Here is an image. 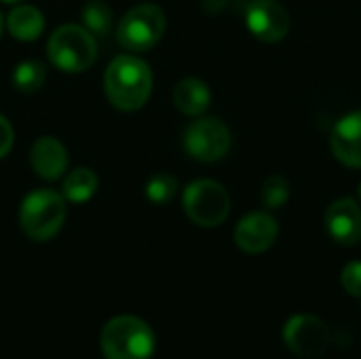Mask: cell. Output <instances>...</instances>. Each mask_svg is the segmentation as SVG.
<instances>
[{"mask_svg":"<svg viewBox=\"0 0 361 359\" xmlns=\"http://www.w3.org/2000/svg\"><path fill=\"white\" fill-rule=\"evenodd\" d=\"M104 89L114 108L125 112L140 110L152 93V72L144 59L118 55L106 68Z\"/></svg>","mask_w":361,"mask_h":359,"instance_id":"obj_1","label":"cell"},{"mask_svg":"<svg viewBox=\"0 0 361 359\" xmlns=\"http://www.w3.org/2000/svg\"><path fill=\"white\" fill-rule=\"evenodd\" d=\"M99 345L106 359H150L157 341L146 322L133 315H118L104 326Z\"/></svg>","mask_w":361,"mask_h":359,"instance_id":"obj_2","label":"cell"},{"mask_svg":"<svg viewBox=\"0 0 361 359\" xmlns=\"http://www.w3.org/2000/svg\"><path fill=\"white\" fill-rule=\"evenodd\" d=\"M66 220V199L63 195L40 188L32 190L19 209V224L23 233L34 241H49L53 239Z\"/></svg>","mask_w":361,"mask_h":359,"instance_id":"obj_3","label":"cell"},{"mask_svg":"<svg viewBox=\"0 0 361 359\" xmlns=\"http://www.w3.org/2000/svg\"><path fill=\"white\" fill-rule=\"evenodd\" d=\"M47 55L57 70L76 74L95 61L97 40L87 28L68 23L51 34L47 42Z\"/></svg>","mask_w":361,"mask_h":359,"instance_id":"obj_4","label":"cell"},{"mask_svg":"<svg viewBox=\"0 0 361 359\" xmlns=\"http://www.w3.org/2000/svg\"><path fill=\"white\" fill-rule=\"evenodd\" d=\"M165 13L157 4H137L123 15L116 28V40L131 53L150 51L165 34Z\"/></svg>","mask_w":361,"mask_h":359,"instance_id":"obj_5","label":"cell"},{"mask_svg":"<svg viewBox=\"0 0 361 359\" xmlns=\"http://www.w3.org/2000/svg\"><path fill=\"white\" fill-rule=\"evenodd\" d=\"M186 216L205 229L222 224L231 214V197L226 188L216 180H195L186 186L184 197Z\"/></svg>","mask_w":361,"mask_h":359,"instance_id":"obj_6","label":"cell"},{"mask_svg":"<svg viewBox=\"0 0 361 359\" xmlns=\"http://www.w3.org/2000/svg\"><path fill=\"white\" fill-rule=\"evenodd\" d=\"M184 148L192 159L203 163H214L228 152L231 131L216 116L197 118L184 131Z\"/></svg>","mask_w":361,"mask_h":359,"instance_id":"obj_7","label":"cell"},{"mask_svg":"<svg viewBox=\"0 0 361 359\" xmlns=\"http://www.w3.org/2000/svg\"><path fill=\"white\" fill-rule=\"evenodd\" d=\"M283 341L292 353L300 358H317L330 345V330L319 317L300 313L286 324Z\"/></svg>","mask_w":361,"mask_h":359,"instance_id":"obj_8","label":"cell"},{"mask_svg":"<svg viewBox=\"0 0 361 359\" xmlns=\"http://www.w3.org/2000/svg\"><path fill=\"white\" fill-rule=\"evenodd\" d=\"M247 30L262 42H279L290 32V13L277 0H254L245 8Z\"/></svg>","mask_w":361,"mask_h":359,"instance_id":"obj_9","label":"cell"},{"mask_svg":"<svg viewBox=\"0 0 361 359\" xmlns=\"http://www.w3.org/2000/svg\"><path fill=\"white\" fill-rule=\"evenodd\" d=\"M279 237V224L269 212H252L243 216L235 229V243L247 254H262L273 248Z\"/></svg>","mask_w":361,"mask_h":359,"instance_id":"obj_10","label":"cell"},{"mask_svg":"<svg viewBox=\"0 0 361 359\" xmlns=\"http://www.w3.org/2000/svg\"><path fill=\"white\" fill-rule=\"evenodd\" d=\"M326 229L328 235L341 245H355L361 241V205L351 199H336L326 209Z\"/></svg>","mask_w":361,"mask_h":359,"instance_id":"obj_11","label":"cell"},{"mask_svg":"<svg viewBox=\"0 0 361 359\" xmlns=\"http://www.w3.org/2000/svg\"><path fill=\"white\" fill-rule=\"evenodd\" d=\"M330 148L343 165L361 169V110L345 114L332 127Z\"/></svg>","mask_w":361,"mask_h":359,"instance_id":"obj_12","label":"cell"},{"mask_svg":"<svg viewBox=\"0 0 361 359\" xmlns=\"http://www.w3.org/2000/svg\"><path fill=\"white\" fill-rule=\"evenodd\" d=\"M30 163L42 180L53 182L59 180L68 169V150L57 138L42 135L30 150Z\"/></svg>","mask_w":361,"mask_h":359,"instance_id":"obj_13","label":"cell"},{"mask_svg":"<svg viewBox=\"0 0 361 359\" xmlns=\"http://www.w3.org/2000/svg\"><path fill=\"white\" fill-rule=\"evenodd\" d=\"M173 104L182 114L199 116L209 108L212 91L199 78H182L173 89Z\"/></svg>","mask_w":361,"mask_h":359,"instance_id":"obj_14","label":"cell"},{"mask_svg":"<svg viewBox=\"0 0 361 359\" xmlns=\"http://www.w3.org/2000/svg\"><path fill=\"white\" fill-rule=\"evenodd\" d=\"M6 25H8V32H11L13 38L23 40V42H30V40H36L42 34V30H44V17L32 4H17L8 13Z\"/></svg>","mask_w":361,"mask_h":359,"instance_id":"obj_15","label":"cell"},{"mask_svg":"<svg viewBox=\"0 0 361 359\" xmlns=\"http://www.w3.org/2000/svg\"><path fill=\"white\" fill-rule=\"evenodd\" d=\"M97 184H99V180H97L95 171L87 169V167L74 169L63 180V199H68L70 203H85L95 195Z\"/></svg>","mask_w":361,"mask_h":359,"instance_id":"obj_16","label":"cell"},{"mask_svg":"<svg viewBox=\"0 0 361 359\" xmlns=\"http://www.w3.org/2000/svg\"><path fill=\"white\" fill-rule=\"evenodd\" d=\"M82 28H87L95 38H104L112 28V11L104 0H89L82 11Z\"/></svg>","mask_w":361,"mask_h":359,"instance_id":"obj_17","label":"cell"},{"mask_svg":"<svg viewBox=\"0 0 361 359\" xmlns=\"http://www.w3.org/2000/svg\"><path fill=\"white\" fill-rule=\"evenodd\" d=\"M44 80H47V68H44V63H40L36 59L21 61L13 70V85H15V89H19L23 93L38 91L44 85Z\"/></svg>","mask_w":361,"mask_h":359,"instance_id":"obj_18","label":"cell"},{"mask_svg":"<svg viewBox=\"0 0 361 359\" xmlns=\"http://www.w3.org/2000/svg\"><path fill=\"white\" fill-rule=\"evenodd\" d=\"M176 193H178V180L169 174H157L146 184V197L157 205H165L176 197Z\"/></svg>","mask_w":361,"mask_h":359,"instance_id":"obj_19","label":"cell"},{"mask_svg":"<svg viewBox=\"0 0 361 359\" xmlns=\"http://www.w3.org/2000/svg\"><path fill=\"white\" fill-rule=\"evenodd\" d=\"M290 201V182L283 176H271L262 184V203L269 209H281Z\"/></svg>","mask_w":361,"mask_h":359,"instance_id":"obj_20","label":"cell"},{"mask_svg":"<svg viewBox=\"0 0 361 359\" xmlns=\"http://www.w3.org/2000/svg\"><path fill=\"white\" fill-rule=\"evenodd\" d=\"M341 284H343L347 294L361 298V260H353L343 269Z\"/></svg>","mask_w":361,"mask_h":359,"instance_id":"obj_21","label":"cell"},{"mask_svg":"<svg viewBox=\"0 0 361 359\" xmlns=\"http://www.w3.org/2000/svg\"><path fill=\"white\" fill-rule=\"evenodd\" d=\"M13 148V127L11 123L0 114V159L6 157Z\"/></svg>","mask_w":361,"mask_h":359,"instance_id":"obj_22","label":"cell"},{"mask_svg":"<svg viewBox=\"0 0 361 359\" xmlns=\"http://www.w3.org/2000/svg\"><path fill=\"white\" fill-rule=\"evenodd\" d=\"M0 2H4V4H19V2H23V0H0Z\"/></svg>","mask_w":361,"mask_h":359,"instance_id":"obj_23","label":"cell"},{"mask_svg":"<svg viewBox=\"0 0 361 359\" xmlns=\"http://www.w3.org/2000/svg\"><path fill=\"white\" fill-rule=\"evenodd\" d=\"M2 25H4V21H2V15H0V36H2Z\"/></svg>","mask_w":361,"mask_h":359,"instance_id":"obj_24","label":"cell"},{"mask_svg":"<svg viewBox=\"0 0 361 359\" xmlns=\"http://www.w3.org/2000/svg\"><path fill=\"white\" fill-rule=\"evenodd\" d=\"M360 199H361V182H360Z\"/></svg>","mask_w":361,"mask_h":359,"instance_id":"obj_25","label":"cell"}]
</instances>
